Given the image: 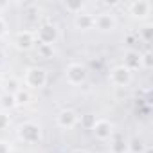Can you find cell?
Segmentation results:
<instances>
[{
  "label": "cell",
  "mask_w": 153,
  "mask_h": 153,
  "mask_svg": "<svg viewBox=\"0 0 153 153\" xmlns=\"http://www.w3.org/2000/svg\"><path fill=\"white\" fill-rule=\"evenodd\" d=\"M27 79H29V83L33 87H42L45 83V72L40 70V68H33L29 72V76H27Z\"/></svg>",
  "instance_id": "1"
},
{
  "label": "cell",
  "mask_w": 153,
  "mask_h": 153,
  "mask_svg": "<svg viewBox=\"0 0 153 153\" xmlns=\"http://www.w3.org/2000/svg\"><path fill=\"white\" fill-rule=\"evenodd\" d=\"M68 78H70V81H74V83H79V81L85 78V70H83L79 65H72V67L68 68Z\"/></svg>",
  "instance_id": "2"
},
{
  "label": "cell",
  "mask_w": 153,
  "mask_h": 153,
  "mask_svg": "<svg viewBox=\"0 0 153 153\" xmlns=\"http://www.w3.org/2000/svg\"><path fill=\"white\" fill-rule=\"evenodd\" d=\"M33 133V140L34 139H38V128L36 126H33V124H25V126H22V137H25L27 140H29V135Z\"/></svg>",
  "instance_id": "3"
},
{
  "label": "cell",
  "mask_w": 153,
  "mask_h": 153,
  "mask_svg": "<svg viewBox=\"0 0 153 153\" xmlns=\"http://www.w3.org/2000/svg\"><path fill=\"white\" fill-rule=\"evenodd\" d=\"M74 123H76V115L72 112H63L59 115V124L61 126H72Z\"/></svg>",
  "instance_id": "4"
},
{
  "label": "cell",
  "mask_w": 153,
  "mask_h": 153,
  "mask_svg": "<svg viewBox=\"0 0 153 153\" xmlns=\"http://www.w3.org/2000/svg\"><path fill=\"white\" fill-rule=\"evenodd\" d=\"M96 133L99 135V137H106L110 131H108V124L106 123H99L97 126H96Z\"/></svg>",
  "instance_id": "5"
},
{
  "label": "cell",
  "mask_w": 153,
  "mask_h": 153,
  "mask_svg": "<svg viewBox=\"0 0 153 153\" xmlns=\"http://www.w3.org/2000/svg\"><path fill=\"white\" fill-rule=\"evenodd\" d=\"M18 42H20L22 47H29V45H31V36H29L27 33H25V34H20V36H18Z\"/></svg>",
  "instance_id": "6"
},
{
  "label": "cell",
  "mask_w": 153,
  "mask_h": 153,
  "mask_svg": "<svg viewBox=\"0 0 153 153\" xmlns=\"http://www.w3.org/2000/svg\"><path fill=\"white\" fill-rule=\"evenodd\" d=\"M4 105H13V97H4Z\"/></svg>",
  "instance_id": "7"
},
{
  "label": "cell",
  "mask_w": 153,
  "mask_h": 153,
  "mask_svg": "<svg viewBox=\"0 0 153 153\" xmlns=\"http://www.w3.org/2000/svg\"><path fill=\"white\" fill-rule=\"evenodd\" d=\"M0 33H4V24L0 22Z\"/></svg>",
  "instance_id": "8"
},
{
  "label": "cell",
  "mask_w": 153,
  "mask_h": 153,
  "mask_svg": "<svg viewBox=\"0 0 153 153\" xmlns=\"http://www.w3.org/2000/svg\"><path fill=\"white\" fill-rule=\"evenodd\" d=\"M76 153H83V151H76Z\"/></svg>",
  "instance_id": "9"
}]
</instances>
